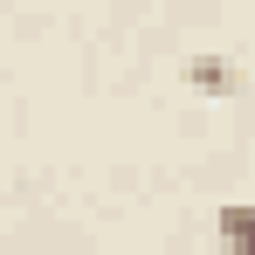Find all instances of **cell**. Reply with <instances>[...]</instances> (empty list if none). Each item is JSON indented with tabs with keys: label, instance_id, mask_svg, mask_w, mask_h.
<instances>
[{
	"label": "cell",
	"instance_id": "cell-1",
	"mask_svg": "<svg viewBox=\"0 0 255 255\" xmlns=\"http://www.w3.org/2000/svg\"><path fill=\"white\" fill-rule=\"evenodd\" d=\"M214 228H221V249H228V255H255V207H249V200H228Z\"/></svg>",
	"mask_w": 255,
	"mask_h": 255
},
{
	"label": "cell",
	"instance_id": "cell-2",
	"mask_svg": "<svg viewBox=\"0 0 255 255\" xmlns=\"http://www.w3.org/2000/svg\"><path fill=\"white\" fill-rule=\"evenodd\" d=\"M186 83L207 90V97H228L235 90V62L228 55H186Z\"/></svg>",
	"mask_w": 255,
	"mask_h": 255
}]
</instances>
